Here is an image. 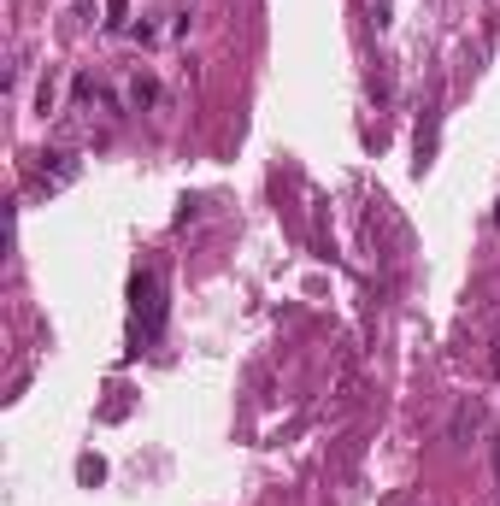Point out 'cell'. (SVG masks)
<instances>
[{
  "label": "cell",
  "instance_id": "6da1fadb",
  "mask_svg": "<svg viewBox=\"0 0 500 506\" xmlns=\"http://www.w3.org/2000/svg\"><path fill=\"white\" fill-rule=\"evenodd\" d=\"M159 336H165V277L135 271L130 277V353L154 348Z\"/></svg>",
  "mask_w": 500,
  "mask_h": 506
},
{
  "label": "cell",
  "instance_id": "7a4b0ae2",
  "mask_svg": "<svg viewBox=\"0 0 500 506\" xmlns=\"http://www.w3.org/2000/svg\"><path fill=\"white\" fill-rule=\"evenodd\" d=\"M42 159H47V165H42V183H47V189H65V183L77 177V159H71V154H42Z\"/></svg>",
  "mask_w": 500,
  "mask_h": 506
},
{
  "label": "cell",
  "instance_id": "3957f363",
  "mask_svg": "<svg viewBox=\"0 0 500 506\" xmlns=\"http://www.w3.org/2000/svg\"><path fill=\"white\" fill-rule=\"evenodd\" d=\"M77 483H83V489H100V483H106V460H100V453H83V460H77Z\"/></svg>",
  "mask_w": 500,
  "mask_h": 506
},
{
  "label": "cell",
  "instance_id": "277c9868",
  "mask_svg": "<svg viewBox=\"0 0 500 506\" xmlns=\"http://www.w3.org/2000/svg\"><path fill=\"white\" fill-rule=\"evenodd\" d=\"M130 106H159V83L154 77H135L130 83Z\"/></svg>",
  "mask_w": 500,
  "mask_h": 506
},
{
  "label": "cell",
  "instance_id": "5b68a950",
  "mask_svg": "<svg viewBox=\"0 0 500 506\" xmlns=\"http://www.w3.org/2000/svg\"><path fill=\"white\" fill-rule=\"evenodd\" d=\"M477 418H483V412H477V406H471V401L459 406V412H454V442H465L471 430H477Z\"/></svg>",
  "mask_w": 500,
  "mask_h": 506
},
{
  "label": "cell",
  "instance_id": "8992f818",
  "mask_svg": "<svg viewBox=\"0 0 500 506\" xmlns=\"http://www.w3.org/2000/svg\"><path fill=\"white\" fill-rule=\"evenodd\" d=\"M495 477H500V436H495Z\"/></svg>",
  "mask_w": 500,
  "mask_h": 506
},
{
  "label": "cell",
  "instance_id": "52a82bcc",
  "mask_svg": "<svg viewBox=\"0 0 500 506\" xmlns=\"http://www.w3.org/2000/svg\"><path fill=\"white\" fill-rule=\"evenodd\" d=\"M495 224H500V213H495Z\"/></svg>",
  "mask_w": 500,
  "mask_h": 506
}]
</instances>
